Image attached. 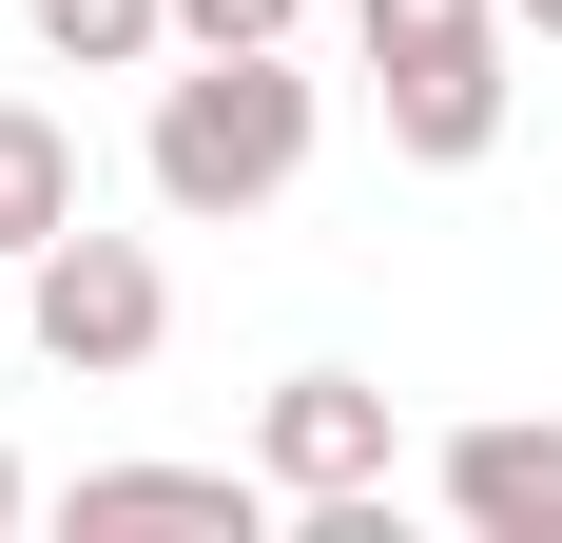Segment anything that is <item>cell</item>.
Listing matches in <instances>:
<instances>
[{"label": "cell", "mask_w": 562, "mask_h": 543, "mask_svg": "<svg viewBox=\"0 0 562 543\" xmlns=\"http://www.w3.org/2000/svg\"><path fill=\"white\" fill-rule=\"evenodd\" d=\"M311 136H330V78L291 40L252 58H194V78H156V136H136V175H156V214L233 233V214H272L291 175H311Z\"/></svg>", "instance_id": "1"}, {"label": "cell", "mask_w": 562, "mask_h": 543, "mask_svg": "<svg viewBox=\"0 0 562 543\" xmlns=\"http://www.w3.org/2000/svg\"><path fill=\"white\" fill-rule=\"evenodd\" d=\"M505 0H349V58H369V98H389V156L465 175L505 136Z\"/></svg>", "instance_id": "2"}, {"label": "cell", "mask_w": 562, "mask_h": 543, "mask_svg": "<svg viewBox=\"0 0 562 543\" xmlns=\"http://www.w3.org/2000/svg\"><path fill=\"white\" fill-rule=\"evenodd\" d=\"M20 350L40 369H78V388H116V369H156L175 350V272H156V233H58V253H20Z\"/></svg>", "instance_id": "3"}, {"label": "cell", "mask_w": 562, "mask_h": 543, "mask_svg": "<svg viewBox=\"0 0 562 543\" xmlns=\"http://www.w3.org/2000/svg\"><path fill=\"white\" fill-rule=\"evenodd\" d=\"M389 388H369V369H291L272 388V408H252V466H272V505H291V524H311V505H369V486H389Z\"/></svg>", "instance_id": "4"}, {"label": "cell", "mask_w": 562, "mask_h": 543, "mask_svg": "<svg viewBox=\"0 0 562 543\" xmlns=\"http://www.w3.org/2000/svg\"><path fill=\"white\" fill-rule=\"evenodd\" d=\"M447 524L465 543H562V428H543V408L447 428Z\"/></svg>", "instance_id": "5"}, {"label": "cell", "mask_w": 562, "mask_h": 543, "mask_svg": "<svg viewBox=\"0 0 562 543\" xmlns=\"http://www.w3.org/2000/svg\"><path fill=\"white\" fill-rule=\"evenodd\" d=\"M58 233H78V136H58L40 98H0V272L58 253Z\"/></svg>", "instance_id": "6"}, {"label": "cell", "mask_w": 562, "mask_h": 543, "mask_svg": "<svg viewBox=\"0 0 562 543\" xmlns=\"http://www.w3.org/2000/svg\"><path fill=\"white\" fill-rule=\"evenodd\" d=\"M40 20V58H78V78H136V58H175V0H20Z\"/></svg>", "instance_id": "7"}, {"label": "cell", "mask_w": 562, "mask_h": 543, "mask_svg": "<svg viewBox=\"0 0 562 543\" xmlns=\"http://www.w3.org/2000/svg\"><path fill=\"white\" fill-rule=\"evenodd\" d=\"M175 40H194V58H252V40H311V0H175Z\"/></svg>", "instance_id": "8"}, {"label": "cell", "mask_w": 562, "mask_h": 543, "mask_svg": "<svg viewBox=\"0 0 562 543\" xmlns=\"http://www.w3.org/2000/svg\"><path fill=\"white\" fill-rule=\"evenodd\" d=\"M20 505H40V486H20V446H0V524H20Z\"/></svg>", "instance_id": "9"}, {"label": "cell", "mask_w": 562, "mask_h": 543, "mask_svg": "<svg viewBox=\"0 0 562 543\" xmlns=\"http://www.w3.org/2000/svg\"><path fill=\"white\" fill-rule=\"evenodd\" d=\"M505 20H524V40H562V0H505Z\"/></svg>", "instance_id": "10"}]
</instances>
